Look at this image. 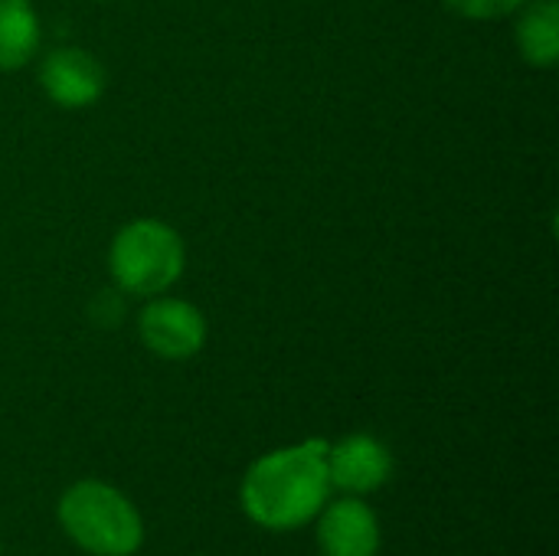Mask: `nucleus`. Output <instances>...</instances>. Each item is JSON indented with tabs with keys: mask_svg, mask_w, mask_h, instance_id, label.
I'll list each match as a JSON object with an SVG mask.
<instances>
[{
	"mask_svg": "<svg viewBox=\"0 0 559 556\" xmlns=\"http://www.w3.org/2000/svg\"><path fill=\"white\" fill-rule=\"evenodd\" d=\"M518 49L524 62L550 69L559 59V3L557 0H527L524 16L518 20Z\"/></svg>",
	"mask_w": 559,
	"mask_h": 556,
	"instance_id": "obj_8",
	"label": "nucleus"
},
{
	"mask_svg": "<svg viewBox=\"0 0 559 556\" xmlns=\"http://www.w3.org/2000/svg\"><path fill=\"white\" fill-rule=\"evenodd\" d=\"M62 531L88 554L131 556L144 544L138 508L105 482H75L59 501Z\"/></svg>",
	"mask_w": 559,
	"mask_h": 556,
	"instance_id": "obj_2",
	"label": "nucleus"
},
{
	"mask_svg": "<svg viewBox=\"0 0 559 556\" xmlns=\"http://www.w3.org/2000/svg\"><path fill=\"white\" fill-rule=\"evenodd\" d=\"M39 85L46 98L59 108H88L105 92V69L88 49L62 46L43 59Z\"/></svg>",
	"mask_w": 559,
	"mask_h": 556,
	"instance_id": "obj_5",
	"label": "nucleus"
},
{
	"mask_svg": "<svg viewBox=\"0 0 559 556\" xmlns=\"http://www.w3.org/2000/svg\"><path fill=\"white\" fill-rule=\"evenodd\" d=\"M328 492V442L305 439L252 462L239 498L255 524L269 531H295L318 518Z\"/></svg>",
	"mask_w": 559,
	"mask_h": 556,
	"instance_id": "obj_1",
	"label": "nucleus"
},
{
	"mask_svg": "<svg viewBox=\"0 0 559 556\" xmlns=\"http://www.w3.org/2000/svg\"><path fill=\"white\" fill-rule=\"evenodd\" d=\"M318 547L324 556H377L380 521L364 501L344 498L318 521Z\"/></svg>",
	"mask_w": 559,
	"mask_h": 556,
	"instance_id": "obj_7",
	"label": "nucleus"
},
{
	"mask_svg": "<svg viewBox=\"0 0 559 556\" xmlns=\"http://www.w3.org/2000/svg\"><path fill=\"white\" fill-rule=\"evenodd\" d=\"M452 13L465 20H501L514 10H521L527 0H442Z\"/></svg>",
	"mask_w": 559,
	"mask_h": 556,
	"instance_id": "obj_10",
	"label": "nucleus"
},
{
	"mask_svg": "<svg viewBox=\"0 0 559 556\" xmlns=\"http://www.w3.org/2000/svg\"><path fill=\"white\" fill-rule=\"evenodd\" d=\"M138 334L151 354L164 360H187L206 344V318L183 298L154 295L138 318Z\"/></svg>",
	"mask_w": 559,
	"mask_h": 556,
	"instance_id": "obj_4",
	"label": "nucleus"
},
{
	"mask_svg": "<svg viewBox=\"0 0 559 556\" xmlns=\"http://www.w3.org/2000/svg\"><path fill=\"white\" fill-rule=\"evenodd\" d=\"M187 249L174 226L164 220H131L108 246V272L128 295H164L183 275Z\"/></svg>",
	"mask_w": 559,
	"mask_h": 556,
	"instance_id": "obj_3",
	"label": "nucleus"
},
{
	"mask_svg": "<svg viewBox=\"0 0 559 556\" xmlns=\"http://www.w3.org/2000/svg\"><path fill=\"white\" fill-rule=\"evenodd\" d=\"M393 475L390 449L373 436H347L337 446H328V478L331 485L350 495H370L383 488Z\"/></svg>",
	"mask_w": 559,
	"mask_h": 556,
	"instance_id": "obj_6",
	"label": "nucleus"
},
{
	"mask_svg": "<svg viewBox=\"0 0 559 556\" xmlns=\"http://www.w3.org/2000/svg\"><path fill=\"white\" fill-rule=\"evenodd\" d=\"M39 46V20L29 0H0V72L23 69Z\"/></svg>",
	"mask_w": 559,
	"mask_h": 556,
	"instance_id": "obj_9",
	"label": "nucleus"
}]
</instances>
